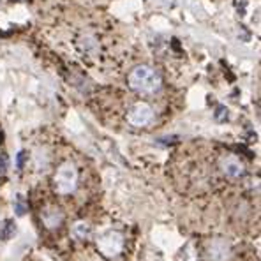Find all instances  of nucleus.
Masks as SVG:
<instances>
[{"instance_id": "8", "label": "nucleus", "mask_w": 261, "mask_h": 261, "mask_svg": "<svg viewBox=\"0 0 261 261\" xmlns=\"http://www.w3.org/2000/svg\"><path fill=\"white\" fill-rule=\"evenodd\" d=\"M88 231H90V228H88L85 222H76V224L73 226V237L76 238V240H85V238L88 237Z\"/></svg>"}, {"instance_id": "10", "label": "nucleus", "mask_w": 261, "mask_h": 261, "mask_svg": "<svg viewBox=\"0 0 261 261\" xmlns=\"http://www.w3.org/2000/svg\"><path fill=\"white\" fill-rule=\"evenodd\" d=\"M214 117H215V120H217V122H224L226 118H228V110H226V106H217Z\"/></svg>"}, {"instance_id": "13", "label": "nucleus", "mask_w": 261, "mask_h": 261, "mask_svg": "<svg viewBox=\"0 0 261 261\" xmlns=\"http://www.w3.org/2000/svg\"><path fill=\"white\" fill-rule=\"evenodd\" d=\"M23 157H25V154L23 152H20V154H18V168L23 166Z\"/></svg>"}, {"instance_id": "6", "label": "nucleus", "mask_w": 261, "mask_h": 261, "mask_svg": "<svg viewBox=\"0 0 261 261\" xmlns=\"http://www.w3.org/2000/svg\"><path fill=\"white\" fill-rule=\"evenodd\" d=\"M43 224L46 230H55L62 224V214L57 208H46L43 212Z\"/></svg>"}, {"instance_id": "5", "label": "nucleus", "mask_w": 261, "mask_h": 261, "mask_svg": "<svg viewBox=\"0 0 261 261\" xmlns=\"http://www.w3.org/2000/svg\"><path fill=\"white\" fill-rule=\"evenodd\" d=\"M221 170L222 173L226 175V177L233 178V180H237V178H242L245 173V168L242 161L238 157H235V155H226L224 159L221 161Z\"/></svg>"}, {"instance_id": "2", "label": "nucleus", "mask_w": 261, "mask_h": 261, "mask_svg": "<svg viewBox=\"0 0 261 261\" xmlns=\"http://www.w3.org/2000/svg\"><path fill=\"white\" fill-rule=\"evenodd\" d=\"M53 184H55L57 192H60V194H71V192L76 189V184H78V171L76 168H74V164L71 162L60 164L57 173H55Z\"/></svg>"}, {"instance_id": "7", "label": "nucleus", "mask_w": 261, "mask_h": 261, "mask_svg": "<svg viewBox=\"0 0 261 261\" xmlns=\"http://www.w3.org/2000/svg\"><path fill=\"white\" fill-rule=\"evenodd\" d=\"M208 252H210V258L214 261H224L226 254H228V245L224 242L217 240L212 244V247H208Z\"/></svg>"}, {"instance_id": "9", "label": "nucleus", "mask_w": 261, "mask_h": 261, "mask_svg": "<svg viewBox=\"0 0 261 261\" xmlns=\"http://www.w3.org/2000/svg\"><path fill=\"white\" fill-rule=\"evenodd\" d=\"M14 230H16V226H14L13 221H6L2 224V228H0V240H7V238L13 237Z\"/></svg>"}, {"instance_id": "1", "label": "nucleus", "mask_w": 261, "mask_h": 261, "mask_svg": "<svg viewBox=\"0 0 261 261\" xmlns=\"http://www.w3.org/2000/svg\"><path fill=\"white\" fill-rule=\"evenodd\" d=\"M129 87L140 94H154L161 88V78L152 67L138 66L129 73Z\"/></svg>"}, {"instance_id": "11", "label": "nucleus", "mask_w": 261, "mask_h": 261, "mask_svg": "<svg viewBox=\"0 0 261 261\" xmlns=\"http://www.w3.org/2000/svg\"><path fill=\"white\" fill-rule=\"evenodd\" d=\"M25 210H27V208H25V203L21 200H18V205H16V214L18 215H23L25 214Z\"/></svg>"}, {"instance_id": "4", "label": "nucleus", "mask_w": 261, "mask_h": 261, "mask_svg": "<svg viewBox=\"0 0 261 261\" xmlns=\"http://www.w3.org/2000/svg\"><path fill=\"white\" fill-rule=\"evenodd\" d=\"M154 118V110L148 106L147 103H136L127 113V120L130 125H136V127H145L148 125Z\"/></svg>"}, {"instance_id": "3", "label": "nucleus", "mask_w": 261, "mask_h": 261, "mask_svg": "<svg viewBox=\"0 0 261 261\" xmlns=\"http://www.w3.org/2000/svg\"><path fill=\"white\" fill-rule=\"evenodd\" d=\"M124 247V237L118 231H108L97 238V249L106 258H115Z\"/></svg>"}, {"instance_id": "12", "label": "nucleus", "mask_w": 261, "mask_h": 261, "mask_svg": "<svg viewBox=\"0 0 261 261\" xmlns=\"http://www.w3.org/2000/svg\"><path fill=\"white\" fill-rule=\"evenodd\" d=\"M6 166H7V157L6 155H2V162H0V171H2V173L6 171Z\"/></svg>"}]
</instances>
